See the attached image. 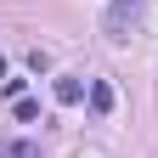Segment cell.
<instances>
[{
  "label": "cell",
  "instance_id": "cell-1",
  "mask_svg": "<svg viewBox=\"0 0 158 158\" xmlns=\"http://www.w3.org/2000/svg\"><path fill=\"white\" fill-rule=\"evenodd\" d=\"M135 17H141V0H113L107 17H102V34H107V40H124Z\"/></svg>",
  "mask_w": 158,
  "mask_h": 158
},
{
  "label": "cell",
  "instance_id": "cell-2",
  "mask_svg": "<svg viewBox=\"0 0 158 158\" xmlns=\"http://www.w3.org/2000/svg\"><path fill=\"white\" fill-rule=\"evenodd\" d=\"M51 96H56L62 107H73V102H85V79H73V73H62V79L51 85Z\"/></svg>",
  "mask_w": 158,
  "mask_h": 158
},
{
  "label": "cell",
  "instance_id": "cell-3",
  "mask_svg": "<svg viewBox=\"0 0 158 158\" xmlns=\"http://www.w3.org/2000/svg\"><path fill=\"white\" fill-rule=\"evenodd\" d=\"M90 113H113V85H107V79L90 85Z\"/></svg>",
  "mask_w": 158,
  "mask_h": 158
},
{
  "label": "cell",
  "instance_id": "cell-4",
  "mask_svg": "<svg viewBox=\"0 0 158 158\" xmlns=\"http://www.w3.org/2000/svg\"><path fill=\"white\" fill-rule=\"evenodd\" d=\"M11 158H40V147L34 141H11Z\"/></svg>",
  "mask_w": 158,
  "mask_h": 158
},
{
  "label": "cell",
  "instance_id": "cell-5",
  "mask_svg": "<svg viewBox=\"0 0 158 158\" xmlns=\"http://www.w3.org/2000/svg\"><path fill=\"white\" fill-rule=\"evenodd\" d=\"M0 79H6V56H0Z\"/></svg>",
  "mask_w": 158,
  "mask_h": 158
}]
</instances>
